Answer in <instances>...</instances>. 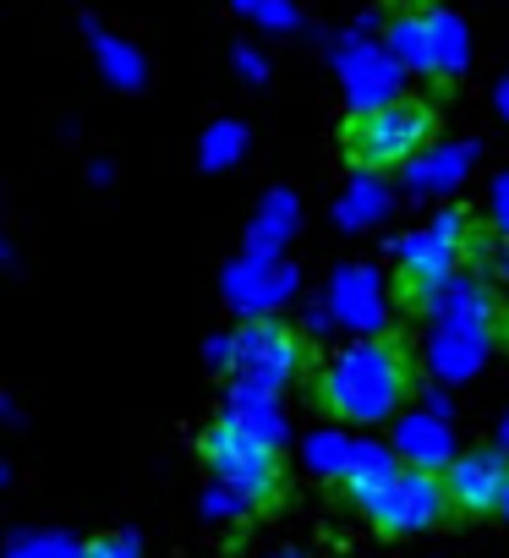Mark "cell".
Here are the masks:
<instances>
[{
  "instance_id": "5bb4252c",
  "label": "cell",
  "mask_w": 509,
  "mask_h": 558,
  "mask_svg": "<svg viewBox=\"0 0 509 558\" xmlns=\"http://www.w3.org/2000/svg\"><path fill=\"white\" fill-rule=\"evenodd\" d=\"M252 17H258V23H275V28H291V23H296V12L286 7V0H258V7H252Z\"/></svg>"
},
{
  "instance_id": "8fae6325",
  "label": "cell",
  "mask_w": 509,
  "mask_h": 558,
  "mask_svg": "<svg viewBox=\"0 0 509 558\" xmlns=\"http://www.w3.org/2000/svg\"><path fill=\"white\" fill-rule=\"evenodd\" d=\"M460 165H465V148H444V154H427L411 175L422 181V186H433V181H449V175H460Z\"/></svg>"
},
{
  "instance_id": "52a82bcc",
  "label": "cell",
  "mask_w": 509,
  "mask_h": 558,
  "mask_svg": "<svg viewBox=\"0 0 509 558\" xmlns=\"http://www.w3.org/2000/svg\"><path fill=\"white\" fill-rule=\"evenodd\" d=\"M235 351H241L246 378L264 384V389L286 384V378L296 373V362H302V356H296V340H291L280 324H246L241 340H235Z\"/></svg>"
},
{
  "instance_id": "9c48e42d",
  "label": "cell",
  "mask_w": 509,
  "mask_h": 558,
  "mask_svg": "<svg viewBox=\"0 0 509 558\" xmlns=\"http://www.w3.org/2000/svg\"><path fill=\"white\" fill-rule=\"evenodd\" d=\"M465 66V28L455 23V17H444V12H433L427 17V72H460Z\"/></svg>"
},
{
  "instance_id": "9a60e30c",
  "label": "cell",
  "mask_w": 509,
  "mask_h": 558,
  "mask_svg": "<svg viewBox=\"0 0 509 558\" xmlns=\"http://www.w3.org/2000/svg\"><path fill=\"white\" fill-rule=\"evenodd\" d=\"M241 72H246V77H264V61L252 56V50H241Z\"/></svg>"
},
{
  "instance_id": "7c38bea8",
  "label": "cell",
  "mask_w": 509,
  "mask_h": 558,
  "mask_svg": "<svg viewBox=\"0 0 509 558\" xmlns=\"http://www.w3.org/2000/svg\"><path fill=\"white\" fill-rule=\"evenodd\" d=\"M235 154H241V132H235V126H214V132H208V159L225 165V159H235Z\"/></svg>"
},
{
  "instance_id": "4fadbf2b",
  "label": "cell",
  "mask_w": 509,
  "mask_h": 558,
  "mask_svg": "<svg viewBox=\"0 0 509 558\" xmlns=\"http://www.w3.org/2000/svg\"><path fill=\"white\" fill-rule=\"evenodd\" d=\"M83 558H137V542L132 536H99L83 547Z\"/></svg>"
},
{
  "instance_id": "8992f818",
  "label": "cell",
  "mask_w": 509,
  "mask_h": 558,
  "mask_svg": "<svg viewBox=\"0 0 509 558\" xmlns=\"http://www.w3.org/2000/svg\"><path fill=\"white\" fill-rule=\"evenodd\" d=\"M444 482H449V498H455L460 514H493V509L509 504V460H504L498 449H471V454H460V460L444 471Z\"/></svg>"
},
{
  "instance_id": "5b68a950",
  "label": "cell",
  "mask_w": 509,
  "mask_h": 558,
  "mask_svg": "<svg viewBox=\"0 0 509 558\" xmlns=\"http://www.w3.org/2000/svg\"><path fill=\"white\" fill-rule=\"evenodd\" d=\"M465 252V214H444L438 225H427V235H411L400 246V286L411 302H427L433 291H444V279L455 274Z\"/></svg>"
},
{
  "instance_id": "2e32d148",
  "label": "cell",
  "mask_w": 509,
  "mask_h": 558,
  "mask_svg": "<svg viewBox=\"0 0 509 558\" xmlns=\"http://www.w3.org/2000/svg\"><path fill=\"white\" fill-rule=\"evenodd\" d=\"M504 110H509V83H504Z\"/></svg>"
},
{
  "instance_id": "277c9868",
  "label": "cell",
  "mask_w": 509,
  "mask_h": 558,
  "mask_svg": "<svg viewBox=\"0 0 509 558\" xmlns=\"http://www.w3.org/2000/svg\"><path fill=\"white\" fill-rule=\"evenodd\" d=\"M203 460L219 471V482L230 493H241L246 504H269L280 487V454L269 449V438H258L241 422H219L203 433Z\"/></svg>"
},
{
  "instance_id": "3957f363",
  "label": "cell",
  "mask_w": 509,
  "mask_h": 558,
  "mask_svg": "<svg viewBox=\"0 0 509 558\" xmlns=\"http://www.w3.org/2000/svg\"><path fill=\"white\" fill-rule=\"evenodd\" d=\"M433 137V110L422 99H384V105H362L346 121V159L362 170H395L411 165Z\"/></svg>"
},
{
  "instance_id": "30bf717a",
  "label": "cell",
  "mask_w": 509,
  "mask_h": 558,
  "mask_svg": "<svg viewBox=\"0 0 509 558\" xmlns=\"http://www.w3.org/2000/svg\"><path fill=\"white\" fill-rule=\"evenodd\" d=\"M99 61H105V72H110L121 88H137V83H143L137 50H126V45H116V39H105V34H99Z\"/></svg>"
},
{
  "instance_id": "6da1fadb",
  "label": "cell",
  "mask_w": 509,
  "mask_h": 558,
  "mask_svg": "<svg viewBox=\"0 0 509 558\" xmlns=\"http://www.w3.org/2000/svg\"><path fill=\"white\" fill-rule=\"evenodd\" d=\"M324 411L351 416V422H384L405 405V395L416 389V362L400 340H362L351 351H340L318 378H313Z\"/></svg>"
},
{
  "instance_id": "7a4b0ae2",
  "label": "cell",
  "mask_w": 509,
  "mask_h": 558,
  "mask_svg": "<svg viewBox=\"0 0 509 558\" xmlns=\"http://www.w3.org/2000/svg\"><path fill=\"white\" fill-rule=\"evenodd\" d=\"M351 498L362 504V514H367L384 536L427 531V525H438V520L455 509L444 476H427V471H395L373 444L351 460Z\"/></svg>"
},
{
  "instance_id": "ba28073f",
  "label": "cell",
  "mask_w": 509,
  "mask_h": 558,
  "mask_svg": "<svg viewBox=\"0 0 509 558\" xmlns=\"http://www.w3.org/2000/svg\"><path fill=\"white\" fill-rule=\"evenodd\" d=\"M346 83H351L356 110H362V105H384V99H395V88H400V66H395V56H384V50H373V45H351V50H346Z\"/></svg>"
}]
</instances>
